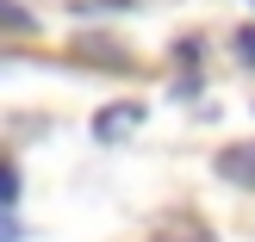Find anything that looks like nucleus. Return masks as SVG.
I'll return each mask as SVG.
<instances>
[{
    "mask_svg": "<svg viewBox=\"0 0 255 242\" xmlns=\"http://www.w3.org/2000/svg\"><path fill=\"white\" fill-rule=\"evenodd\" d=\"M212 174H218V180H231V186H243V193H255V143L218 149V156H212Z\"/></svg>",
    "mask_w": 255,
    "mask_h": 242,
    "instance_id": "f257e3e1",
    "label": "nucleus"
},
{
    "mask_svg": "<svg viewBox=\"0 0 255 242\" xmlns=\"http://www.w3.org/2000/svg\"><path fill=\"white\" fill-rule=\"evenodd\" d=\"M131 124H143V106L137 99H119V106H100V118H94V137L100 143H119Z\"/></svg>",
    "mask_w": 255,
    "mask_h": 242,
    "instance_id": "f03ea898",
    "label": "nucleus"
},
{
    "mask_svg": "<svg viewBox=\"0 0 255 242\" xmlns=\"http://www.w3.org/2000/svg\"><path fill=\"white\" fill-rule=\"evenodd\" d=\"M0 31H12V37H31V31H37V19L19 6V0H0Z\"/></svg>",
    "mask_w": 255,
    "mask_h": 242,
    "instance_id": "7ed1b4c3",
    "label": "nucleus"
},
{
    "mask_svg": "<svg viewBox=\"0 0 255 242\" xmlns=\"http://www.w3.org/2000/svg\"><path fill=\"white\" fill-rule=\"evenodd\" d=\"M231 56L243 62V69H255V25H237V37H231Z\"/></svg>",
    "mask_w": 255,
    "mask_h": 242,
    "instance_id": "20e7f679",
    "label": "nucleus"
},
{
    "mask_svg": "<svg viewBox=\"0 0 255 242\" xmlns=\"http://www.w3.org/2000/svg\"><path fill=\"white\" fill-rule=\"evenodd\" d=\"M12 199H19V168L0 161V205H12Z\"/></svg>",
    "mask_w": 255,
    "mask_h": 242,
    "instance_id": "39448f33",
    "label": "nucleus"
},
{
    "mask_svg": "<svg viewBox=\"0 0 255 242\" xmlns=\"http://www.w3.org/2000/svg\"><path fill=\"white\" fill-rule=\"evenodd\" d=\"M0 242H19V224H12L6 211H0Z\"/></svg>",
    "mask_w": 255,
    "mask_h": 242,
    "instance_id": "423d86ee",
    "label": "nucleus"
},
{
    "mask_svg": "<svg viewBox=\"0 0 255 242\" xmlns=\"http://www.w3.org/2000/svg\"><path fill=\"white\" fill-rule=\"evenodd\" d=\"M156 242H212V236H199V230H187V236H156Z\"/></svg>",
    "mask_w": 255,
    "mask_h": 242,
    "instance_id": "0eeeda50",
    "label": "nucleus"
}]
</instances>
